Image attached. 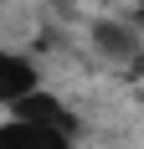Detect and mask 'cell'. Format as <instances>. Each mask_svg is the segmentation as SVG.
Returning <instances> with one entry per match:
<instances>
[{"instance_id": "4", "label": "cell", "mask_w": 144, "mask_h": 149, "mask_svg": "<svg viewBox=\"0 0 144 149\" xmlns=\"http://www.w3.org/2000/svg\"><path fill=\"white\" fill-rule=\"evenodd\" d=\"M93 41H98V52H108V57H124V62L139 52L134 31H129V26H118V21H98V26H93Z\"/></svg>"}, {"instance_id": "5", "label": "cell", "mask_w": 144, "mask_h": 149, "mask_svg": "<svg viewBox=\"0 0 144 149\" xmlns=\"http://www.w3.org/2000/svg\"><path fill=\"white\" fill-rule=\"evenodd\" d=\"M129 62H134V72H139V77H144V57H139V52H134V57H129Z\"/></svg>"}, {"instance_id": "2", "label": "cell", "mask_w": 144, "mask_h": 149, "mask_svg": "<svg viewBox=\"0 0 144 149\" xmlns=\"http://www.w3.org/2000/svg\"><path fill=\"white\" fill-rule=\"evenodd\" d=\"M15 118H31V123H52V129H62V134H77V118H72L67 108L57 103V98H52V93H26V98H15Z\"/></svg>"}, {"instance_id": "1", "label": "cell", "mask_w": 144, "mask_h": 149, "mask_svg": "<svg viewBox=\"0 0 144 149\" xmlns=\"http://www.w3.org/2000/svg\"><path fill=\"white\" fill-rule=\"evenodd\" d=\"M0 149H72V134H62L52 123H31V118H5Z\"/></svg>"}, {"instance_id": "6", "label": "cell", "mask_w": 144, "mask_h": 149, "mask_svg": "<svg viewBox=\"0 0 144 149\" xmlns=\"http://www.w3.org/2000/svg\"><path fill=\"white\" fill-rule=\"evenodd\" d=\"M52 5H72V0H52Z\"/></svg>"}, {"instance_id": "3", "label": "cell", "mask_w": 144, "mask_h": 149, "mask_svg": "<svg viewBox=\"0 0 144 149\" xmlns=\"http://www.w3.org/2000/svg\"><path fill=\"white\" fill-rule=\"evenodd\" d=\"M36 93V67L26 57H10V52H0V103H15V98H26Z\"/></svg>"}]
</instances>
